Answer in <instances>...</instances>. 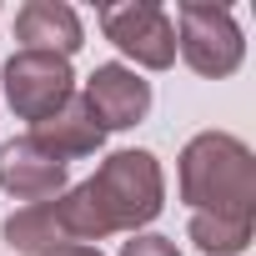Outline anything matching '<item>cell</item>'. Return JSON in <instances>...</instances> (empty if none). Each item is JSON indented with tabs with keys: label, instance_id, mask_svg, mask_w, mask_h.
<instances>
[{
	"label": "cell",
	"instance_id": "4",
	"mask_svg": "<svg viewBox=\"0 0 256 256\" xmlns=\"http://www.w3.org/2000/svg\"><path fill=\"white\" fill-rule=\"evenodd\" d=\"M6 96L16 106L20 120H46L56 116L70 96H76V76H70V60L60 56H40V50H16L10 66H6Z\"/></svg>",
	"mask_w": 256,
	"mask_h": 256
},
{
	"label": "cell",
	"instance_id": "2",
	"mask_svg": "<svg viewBox=\"0 0 256 256\" xmlns=\"http://www.w3.org/2000/svg\"><path fill=\"white\" fill-rule=\"evenodd\" d=\"M181 201L191 216L256 221V156L226 131H201L181 151Z\"/></svg>",
	"mask_w": 256,
	"mask_h": 256
},
{
	"label": "cell",
	"instance_id": "12",
	"mask_svg": "<svg viewBox=\"0 0 256 256\" xmlns=\"http://www.w3.org/2000/svg\"><path fill=\"white\" fill-rule=\"evenodd\" d=\"M46 256H100V251H90V246H56V251H46Z\"/></svg>",
	"mask_w": 256,
	"mask_h": 256
},
{
	"label": "cell",
	"instance_id": "8",
	"mask_svg": "<svg viewBox=\"0 0 256 256\" xmlns=\"http://www.w3.org/2000/svg\"><path fill=\"white\" fill-rule=\"evenodd\" d=\"M16 40H20V50L70 60L80 50V16L70 6H60V0H30L16 16Z\"/></svg>",
	"mask_w": 256,
	"mask_h": 256
},
{
	"label": "cell",
	"instance_id": "1",
	"mask_svg": "<svg viewBox=\"0 0 256 256\" xmlns=\"http://www.w3.org/2000/svg\"><path fill=\"white\" fill-rule=\"evenodd\" d=\"M166 201V176L156 166L151 151H116L96 166L90 181H80L76 191H60L50 201L56 226L66 236V246H86L116 231H131L156 221Z\"/></svg>",
	"mask_w": 256,
	"mask_h": 256
},
{
	"label": "cell",
	"instance_id": "11",
	"mask_svg": "<svg viewBox=\"0 0 256 256\" xmlns=\"http://www.w3.org/2000/svg\"><path fill=\"white\" fill-rule=\"evenodd\" d=\"M120 256H181V251L166 236H131V241H120Z\"/></svg>",
	"mask_w": 256,
	"mask_h": 256
},
{
	"label": "cell",
	"instance_id": "5",
	"mask_svg": "<svg viewBox=\"0 0 256 256\" xmlns=\"http://www.w3.org/2000/svg\"><path fill=\"white\" fill-rule=\"evenodd\" d=\"M100 26L106 36L146 70H166L176 66V26L161 6L136 0V6H100Z\"/></svg>",
	"mask_w": 256,
	"mask_h": 256
},
{
	"label": "cell",
	"instance_id": "3",
	"mask_svg": "<svg viewBox=\"0 0 256 256\" xmlns=\"http://www.w3.org/2000/svg\"><path fill=\"white\" fill-rule=\"evenodd\" d=\"M176 50L196 76H231L246 56V40L236 30V16L226 6H181L176 10Z\"/></svg>",
	"mask_w": 256,
	"mask_h": 256
},
{
	"label": "cell",
	"instance_id": "6",
	"mask_svg": "<svg viewBox=\"0 0 256 256\" xmlns=\"http://www.w3.org/2000/svg\"><path fill=\"white\" fill-rule=\"evenodd\" d=\"M80 100H86V110H90V120L100 131H131L151 110V80H141L126 66H96Z\"/></svg>",
	"mask_w": 256,
	"mask_h": 256
},
{
	"label": "cell",
	"instance_id": "7",
	"mask_svg": "<svg viewBox=\"0 0 256 256\" xmlns=\"http://www.w3.org/2000/svg\"><path fill=\"white\" fill-rule=\"evenodd\" d=\"M66 176H70V166L56 161L50 151H40L30 136L0 146V186H6L16 201H26V206L56 201V196L66 191Z\"/></svg>",
	"mask_w": 256,
	"mask_h": 256
},
{
	"label": "cell",
	"instance_id": "10",
	"mask_svg": "<svg viewBox=\"0 0 256 256\" xmlns=\"http://www.w3.org/2000/svg\"><path fill=\"white\" fill-rule=\"evenodd\" d=\"M251 226L256 221H226V216H191V241L206 256H236L251 246Z\"/></svg>",
	"mask_w": 256,
	"mask_h": 256
},
{
	"label": "cell",
	"instance_id": "9",
	"mask_svg": "<svg viewBox=\"0 0 256 256\" xmlns=\"http://www.w3.org/2000/svg\"><path fill=\"white\" fill-rule=\"evenodd\" d=\"M30 141L40 146V151H50L56 161H76V156H96L100 151V141H106V131L90 120V110H86V100L80 96H70L56 116H46V120H36L30 126Z\"/></svg>",
	"mask_w": 256,
	"mask_h": 256
}]
</instances>
